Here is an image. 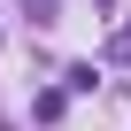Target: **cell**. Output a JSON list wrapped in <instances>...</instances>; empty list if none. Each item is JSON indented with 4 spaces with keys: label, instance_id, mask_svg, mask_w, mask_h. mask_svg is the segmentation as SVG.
Segmentation results:
<instances>
[{
    "label": "cell",
    "instance_id": "2",
    "mask_svg": "<svg viewBox=\"0 0 131 131\" xmlns=\"http://www.w3.org/2000/svg\"><path fill=\"white\" fill-rule=\"evenodd\" d=\"M108 62H116V70H131V23H123V31L108 39Z\"/></svg>",
    "mask_w": 131,
    "mask_h": 131
},
{
    "label": "cell",
    "instance_id": "3",
    "mask_svg": "<svg viewBox=\"0 0 131 131\" xmlns=\"http://www.w3.org/2000/svg\"><path fill=\"white\" fill-rule=\"evenodd\" d=\"M23 8H31V23H39V31H46V23H62V16H54V0H23Z\"/></svg>",
    "mask_w": 131,
    "mask_h": 131
},
{
    "label": "cell",
    "instance_id": "1",
    "mask_svg": "<svg viewBox=\"0 0 131 131\" xmlns=\"http://www.w3.org/2000/svg\"><path fill=\"white\" fill-rule=\"evenodd\" d=\"M62 85H70V93H93L100 77H93V62H70V70H62Z\"/></svg>",
    "mask_w": 131,
    "mask_h": 131
}]
</instances>
